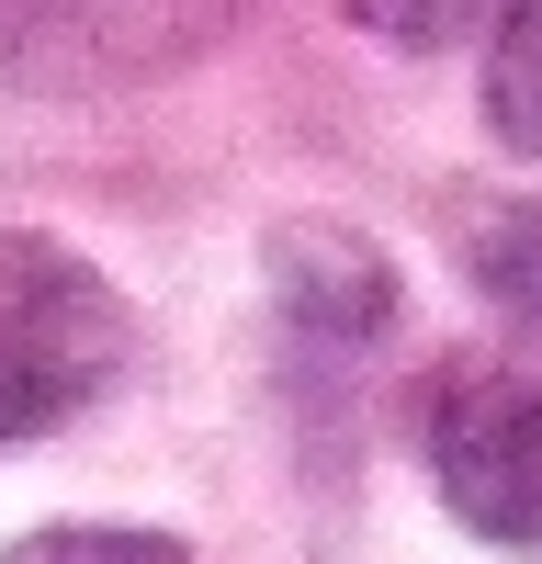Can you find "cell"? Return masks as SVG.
Returning <instances> with one entry per match:
<instances>
[{"mask_svg": "<svg viewBox=\"0 0 542 564\" xmlns=\"http://www.w3.org/2000/svg\"><path fill=\"white\" fill-rule=\"evenodd\" d=\"M124 372V294L79 249L0 226V452L68 430Z\"/></svg>", "mask_w": 542, "mask_h": 564, "instance_id": "cell-1", "label": "cell"}, {"mask_svg": "<svg viewBox=\"0 0 542 564\" xmlns=\"http://www.w3.org/2000/svg\"><path fill=\"white\" fill-rule=\"evenodd\" d=\"M430 475L441 508L497 553H531L542 542V384L497 361H464L430 384Z\"/></svg>", "mask_w": 542, "mask_h": 564, "instance_id": "cell-2", "label": "cell"}, {"mask_svg": "<svg viewBox=\"0 0 542 564\" xmlns=\"http://www.w3.org/2000/svg\"><path fill=\"white\" fill-rule=\"evenodd\" d=\"M271 282H283L294 316L328 327V339H384V316H395V271H384V249H361L350 226H294V238L271 249Z\"/></svg>", "mask_w": 542, "mask_h": 564, "instance_id": "cell-3", "label": "cell"}, {"mask_svg": "<svg viewBox=\"0 0 542 564\" xmlns=\"http://www.w3.org/2000/svg\"><path fill=\"white\" fill-rule=\"evenodd\" d=\"M486 135L509 159H542V0H509L486 34Z\"/></svg>", "mask_w": 542, "mask_h": 564, "instance_id": "cell-4", "label": "cell"}, {"mask_svg": "<svg viewBox=\"0 0 542 564\" xmlns=\"http://www.w3.org/2000/svg\"><path fill=\"white\" fill-rule=\"evenodd\" d=\"M475 282H486V305H509V327L542 339V204L497 215L486 238H475Z\"/></svg>", "mask_w": 542, "mask_h": 564, "instance_id": "cell-5", "label": "cell"}, {"mask_svg": "<svg viewBox=\"0 0 542 564\" xmlns=\"http://www.w3.org/2000/svg\"><path fill=\"white\" fill-rule=\"evenodd\" d=\"M350 12H361V34L406 45V57H441V45H464V34H497L509 0H350Z\"/></svg>", "mask_w": 542, "mask_h": 564, "instance_id": "cell-6", "label": "cell"}, {"mask_svg": "<svg viewBox=\"0 0 542 564\" xmlns=\"http://www.w3.org/2000/svg\"><path fill=\"white\" fill-rule=\"evenodd\" d=\"M0 564H193L170 531H23Z\"/></svg>", "mask_w": 542, "mask_h": 564, "instance_id": "cell-7", "label": "cell"}]
</instances>
